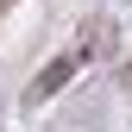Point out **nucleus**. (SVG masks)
I'll use <instances>...</instances> for the list:
<instances>
[{
  "mask_svg": "<svg viewBox=\"0 0 132 132\" xmlns=\"http://www.w3.org/2000/svg\"><path fill=\"white\" fill-rule=\"evenodd\" d=\"M0 6H13V0H0Z\"/></svg>",
  "mask_w": 132,
  "mask_h": 132,
  "instance_id": "nucleus-1",
  "label": "nucleus"
}]
</instances>
